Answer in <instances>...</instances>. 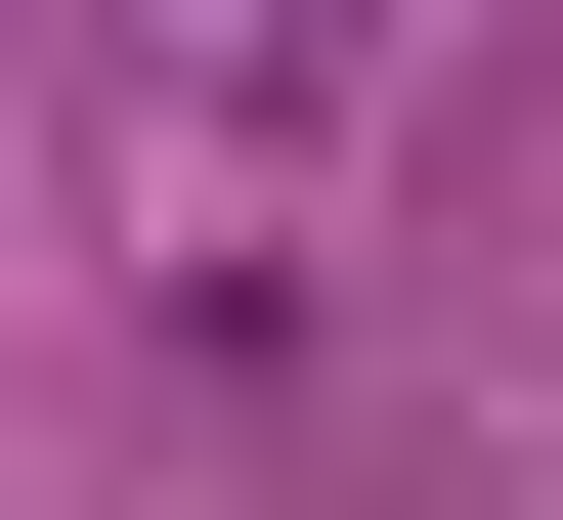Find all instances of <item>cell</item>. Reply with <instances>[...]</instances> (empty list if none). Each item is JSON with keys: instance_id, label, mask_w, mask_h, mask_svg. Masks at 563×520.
<instances>
[{"instance_id": "1", "label": "cell", "mask_w": 563, "mask_h": 520, "mask_svg": "<svg viewBox=\"0 0 563 520\" xmlns=\"http://www.w3.org/2000/svg\"><path fill=\"white\" fill-rule=\"evenodd\" d=\"M174 44H217V87H347V44H390V0H174Z\"/></svg>"}]
</instances>
